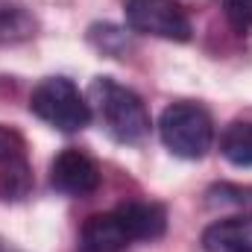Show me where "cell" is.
I'll use <instances>...</instances> for the list:
<instances>
[{"instance_id": "ba28073f", "label": "cell", "mask_w": 252, "mask_h": 252, "mask_svg": "<svg viewBox=\"0 0 252 252\" xmlns=\"http://www.w3.org/2000/svg\"><path fill=\"white\" fill-rule=\"evenodd\" d=\"M205 252H252V214H235L202 232Z\"/></svg>"}, {"instance_id": "8992f818", "label": "cell", "mask_w": 252, "mask_h": 252, "mask_svg": "<svg viewBox=\"0 0 252 252\" xmlns=\"http://www.w3.org/2000/svg\"><path fill=\"white\" fill-rule=\"evenodd\" d=\"M50 185L70 196H88L100 188V167L79 150H64L50 167Z\"/></svg>"}, {"instance_id": "52a82bcc", "label": "cell", "mask_w": 252, "mask_h": 252, "mask_svg": "<svg viewBox=\"0 0 252 252\" xmlns=\"http://www.w3.org/2000/svg\"><path fill=\"white\" fill-rule=\"evenodd\" d=\"M132 238L126 235L124 223L115 211L91 214L79 232V252H126Z\"/></svg>"}, {"instance_id": "277c9868", "label": "cell", "mask_w": 252, "mask_h": 252, "mask_svg": "<svg viewBox=\"0 0 252 252\" xmlns=\"http://www.w3.org/2000/svg\"><path fill=\"white\" fill-rule=\"evenodd\" d=\"M124 15L129 30L141 35H156L167 41H188L190 21L176 0H126Z\"/></svg>"}, {"instance_id": "6da1fadb", "label": "cell", "mask_w": 252, "mask_h": 252, "mask_svg": "<svg viewBox=\"0 0 252 252\" xmlns=\"http://www.w3.org/2000/svg\"><path fill=\"white\" fill-rule=\"evenodd\" d=\"M91 94H94L100 121L115 141L138 144V141L147 138L150 115H147V106L141 103V97L135 91H129L126 85L109 79V76H100V79H94Z\"/></svg>"}, {"instance_id": "9c48e42d", "label": "cell", "mask_w": 252, "mask_h": 252, "mask_svg": "<svg viewBox=\"0 0 252 252\" xmlns=\"http://www.w3.org/2000/svg\"><path fill=\"white\" fill-rule=\"evenodd\" d=\"M132 241H156L167 229V214L156 202H124L115 208Z\"/></svg>"}, {"instance_id": "7a4b0ae2", "label": "cell", "mask_w": 252, "mask_h": 252, "mask_svg": "<svg viewBox=\"0 0 252 252\" xmlns=\"http://www.w3.org/2000/svg\"><path fill=\"white\" fill-rule=\"evenodd\" d=\"M30 112L62 132H79L91 124V106L79 88L64 76L41 79L30 94Z\"/></svg>"}, {"instance_id": "5b68a950", "label": "cell", "mask_w": 252, "mask_h": 252, "mask_svg": "<svg viewBox=\"0 0 252 252\" xmlns=\"http://www.w3.org/2000/svg\"><path fill=\"white\" fill-rule=\"evenodd\" d=\"M32 188V170L27 161V141L12 126L0 124V196L21 199Z\"/></svg>"}, {"instance_id": "30bf717a", "label": "cell", "mask_w": 252, "mask_h": 252, "mask_svg": "<svg viewBox=\"0 0 252 252\" xmlns=\"http://www.w3.org/2000/svg\"><path fill=\"white\" fill-rule=\"evenodd\" d=\"M220 153L235 167H252V121H235L220 138Z\"/></svg>"}, {"instance_id": "3957f363", "label": "cell", "mask_w": 252, "mask_h": 252, "mask_svg": "<svg viewBox=\"0 0 252 252\" xmlns=\"http://www.w3.org/2000/svg\"><path fill=\"white\" fill-rule=\"evenodd\" d=\"M158 135L164 147L179 158H202L214 144V124L211 115L196 103H173L161 112Z\"/></svg>"}, {"instance_id": "8fae6325", "label": "cell", "mask_w": 252, "mask_h": 252, "mask_svg": "<svg viewBox=\"0 0 252 252\" xmlns=\"http://www.w3.org/2000/svg\"><path fill=\"white\" fill-rule=\"evenodd\" d=\"M211 205H238V208H252V188L241 185H214L208 190Z\"/></svg>"}, {"instance_id": "7c38bea8", "label": "cell", "mask_w": 252, "mask_h": 252, "mask_svg": "<svg viewBox=\"0 0 252 252\" xmlns=\"http://www.w3.org/2000/svg\"><path fill=\"white\" fill-rule=\"evenodd\" d=\"M223 12H226V21L238 32L252 30V0H223Z\"/></svg>"}]
</instances>
